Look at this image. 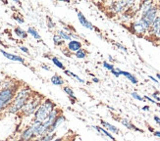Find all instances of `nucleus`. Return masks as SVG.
Here are the masks:
<instances>
[{
	"label": "nucleus",
	"mask_w": 160,
	"mask_h": 141,
	"mask_svg": "<svg viewBox=\"0 0 160 141\" xmlns=\"http://www.w3.org/2000/svg\"><path fill=\"white\" fill-rule=\"evenodd\" d=\"M19 88L18 82L12 80H4L0 88V114L9 108Z\"/></svg>",
	"instance_id": "nucleus-1"
},
{
	"label": "nucleus",
	"mask_w": 160,
	"mask_h": 141,
	"mask_svg": "<svg viewBox=\"0 0 160 141\" xmlns=\"http://www.w3.org/2000/svg\"><path fill=\"white\" fill-rule=\"evenodd\" d=\"M33 94L32 90L29 86H23L20 87L17 91V93L14 97V99L7 109V113L10 115H19L21 110L23 109L25 104L28 102V100L32 97Z\"/></svg>",
	"instance_id": "nucleus-2"
},
{
	"label": "nucleus",
	"mask_w": 160,
	"mask_h": 141,
	"mask_svg": "<svg viewBox=\"0 0 160 141\" xmlns=\"http://www.w3.org/2000/svg\"><path fill=\"white\" fill-rule=\"evenodd\" d=\"M55 108H56V106H55V104L51 100L43 99L41 101L40 105L38 106L36 113H34L32 122L41 123V124L44 123L47 119V118L50 116L51 113L54 111Z\"/></svg>",
	"instance_id": "nucleus-3"
},
{
	"label": "nucleus",
	"mask_w": 160,
	"mask_h": 141,
	"mask_svg": "<svg viewBox=\"0 0 160 141\" xmlns=\"http://www.w3.org/2000/svg\"><path fill=\"white\" fill-rule=\"evenodd\" d=\"M43 100V98L41 97L39 94H32V97L30 98L28 102L25 104V106L23 107V109L20 112V116L24 117V118H30V117H33L34 113L38 110V106L40 105L41 101Z\"/></svg>",
	"instance_id": "nucleus-4"
},
{
	"label": "nucleus",
	"mask_w": 160,
	"mask_h": 141,
	"mask_svg": "<svg viewBox=\"0 0 160 141\" xmlns=\"http://www.w3.org/2000/svg\"><path fill=\"white\" fill-rule=\"evenodd\" d=\"M149 29H150V27L147 23H144L142 19H138L132 24V31L138 35H142L144 33L148 32Z\"/></svg>",
	"instance_id": "nucleus-5"
},
{
	"label": "nucleus",
	"mask_w": 160,
	"mask_h": 141,
	"mask_svg": "<svg viewBox=\"0 0 160 141\" xmlns=\"http://www.w3.org/2000/svg\"><path fill=\"white\" fill-rule=\"evenodd\" d=\"M157 11H158V8L155 5H153L148 11H147L144 14H142L141 19L143 21L144 23H147L149 27H151V25L153 24L155 19L157 18Z\"/></svg>",
	"instance_id": "nucleus-6"
},
{
	"label": "nucleus",
	"mask_w": 160,
	"mask_h": 141,
	"mask_svg": "<svg viewBox=\"0 0 160 141\" xmlns=\"http://www.w3.org/2000/svg\"><path fill=\"white\" fill-rule=\"evenodd\" d=\"M135 3L132 1H116L111 3V10L114 13H121L128 7L134 5Z\"/></svg>",
	"instance_id": "nucleus-7"
},
{
	"label": "nucleus",
	"mask_w": 160,
	"mask_h": 141,
	"mask_svg": "<svg viewBox=\"0 0 160 141\" xmlns=\"http://www.w3.org/2000/svg\"><path fill=\"white\" fill-rule=\"evenodd\" d=\"M149 32L157 39H160V17H157L153 24L151 25Z\"/></svg>",
	"instance_id": "nucleus-8"
},
{
	"label": "nucleus",
	"mask_w": 160,
	"mask_h": 141,
	"mask_svg": "<svg viewBox=\"0 0 160 141\" xmlns=\"http://www.w3.org/2000/svg\"><path fill=\"white\" fill-rule=\"evenodd\" d=\"M65 121H66L65 117L62 114H59L57 116V118L55 119V121L53 122L52 125L50 126V129H49V132L48 133H55V130H56L60 125H62V124H63Z\"/></svg>",
	"instance_id": "nucleus-9"
},
{
	"label": "nucleus",
	"mask_w": 160,
	"mask_h": 141,
	"mask_svg": "<svg viewBox=\"0 0 160 141\" xmlns=\"http://www.w3.org/2000/svg\"><path fill=\"white\" fill-rule=\"evenodd\" d=\"M0 52H1V54L7 59H9L11 61L22 63V64H25V59L23 57H21V56H19V55H15V54H11L9 52H6L5 50H3V49H0Z\"/></svg>",
	"instance_id": "nucleus-10"
},
{
	"label": "nucleus",
	"mask_w": 160,
	"mask_h": 141,
	"mask_svg": "<svg viewBox=\"0 0 160 141\" xmlns=\"http://www.w3.org/2000/svg\"><path fill=\"white\" fill-rule=\"evenodd\" d=\"M77 15H78L79 22L81 23V25L83 27H86V29H88V30H94L95 29V27H93V25L90 23V22H88V21L87 20V18L85 17V15H83L82 12H78Z\"/></svg>",
	"instance_id": "nucleus-11"
},
{
	"label": "nucleus",
	"mask_w": 160,
	"mask_h": 141,
	"mask_svg": "<svg viewBox=\"0 0 160 141\" xmlns=\"http://www.w3.org/2000/svg\"><path fill=\"white\" fill-rule=\"evenodd\" d=\"M92 128L93 129H95L97 132L99 133L100 135H102V136H105V137L109 138L110 140H112V141H116L115 137H114L112 134H111V133H110L109 131H107L105 129H103L102 126H98V125H92Z\"/></svg>",
	"instance_id": "nucleus-12"
},
{
	"label": "nucleus",
	"mask_w": 160,
	"mask_h": 141,
	"mask_svg": "<svg viewBox=\"0 0 160 141\" xmlns=\"http://www.w3.org/2000/svg\"><path fill=\"white\" fill-rule=\"evenodd\" d=\"M100 124L102 125V128L103 129H105L107 131H109L110 133H114V134H119V129L117 128V126L113 125V124H111L110 123H107L105 121H100Z\"/></svg>",
	"instance_id": "nucleus-13"
},
{
	"label": "nucleus",
	"mask_w": 160,
	"mask_h": 141,
	"mask_svg": "<svg viewBox=\"0 0 160 141\" xmlns=\"http://www.w3.org/2000/svg\"><path fill=\"white\" fill-rule=\"evenodd\" d=\"M67 49L69 51L71 52H77L79 50L82 49V43L79 40H71L68 42V45H67Z\"/></svg>",
	"instance_id": "nucleus-14"
},
{
	"label": "nucleus",
	"mask_w": 160,
	"mask_h": 141,
	"mask_svg": "<svg viewBox=\"0 0 160 141\" xmlns=\"http://www.w3.org/2000/svg\"><path fill=\"white\" fill-rule=\"evenodd\" d=\"M120 123H121L124 126H126V128H127L128 129H132V130L138 131V132H143L142 129L137 128V126H136L135 124H132L128 119H120Z\"/></svg>",
	"instance_id": "nucleus-15"
},
{
	"label": "nucleus",
	"mask_w": 160,
	"mask_h": 141,
	"mask_svg": "<svg viewBox=\"0 0 160 141\" xmlns=\"http://www.w3.org/2000/svg\"><path fill=\"white\" fill-rule=\"evenodd\" d=\"M118 70V73H119V75H124V76H126L127 79L132 82V83H134V84H137L138 83V80H137V77L135 76V75H133L132 74H130V73H128V72H124V70H120V69H117Z\"/></svg>",
	"instance_id": "nucleus-16"
},
{
	"label": "nucleus",
	"mask_w": 160,
	"mask_h": 141,
	"mask_svg": "<svg viewBox=\"0 0 160 141\" xmlns=\"http://www.w3.org/2000/svg\"><path fill=\"white\" fill-rule=\"evenodd\" d=\"M153 5L154 4L152 1H143V2H142L141 6H140V11L142 13V14H144L147 11H148Z\"/></svg>",
	"instance_id": "nucleus-17"
},
{
	"label": "nucleus",
	"mask_w": 160,
	"mask_h": 141,
	"mask_svg": "<svg viewBox=\"0 0 160 141\" xmlns=\"http://www.w3.org/2000/svg\"><path fill=\"white\" fill-rule=\"evenodd\" d=\"M63 90H64V92L68 95V97L70 98V100L72 101V104H74V102L77 100V98H76V95L74 93L73 89L71 87H69V86H64Z\"/></svg>",
	"instance_id": "nucleus-18"
},
{
	"label": "nucleus",
	"mask_w": 160,
	"mask_h": 141,
	"mask_svg": "<svg viewBox=\"0 0 160 141\" xmlns=\"http://www.w3.org/2000/svg\"><path fill=\"white\" fill-rule=\"evenodd\" d=\"M14 32H15V34L21 39H26L28 37V32L24 31L23 29H21L20 27H15V29H14Z\"/></svg>",
	"instance_id": "nucleus-19"
},
{
	"label": "nucleus",
	"mask_w": 160,
	"mask_h": 141,
	"mask_svg": "<svg viewBox=\"0 0 160 141\" xmlns=\"http://www.w3.org/2000/svg\"><path fill=\"white\" fill-rule=\"evenodd\" d=\"M27 32H28V34L32 35V36L34 39H37V40H40V39H41V36L39 35L38 32L36 29H34V27H29V29H28Z\"/></svg>",
	"instance_id": "nucleus-20"
},
{
	"label": "nucleus",
	"mask_w": 160,
	"mask_h": 141,
	"mask_svg": "<svg viewBox=\"0 0 160 141\" xmlns=\"http://www.w3.org/2000/svg\"><path fill=\"white\" fill-rule=\"evenodd\" d=\"M50 80H51L52 84H54V85H63V83H64V80L62 79L59 75H54L51 77Z\"/></svg>",
	"instance_id": "nucleus-21"
},
{
	"label": "nucleus",
	"mask_w": 160,
	"mask_h": 141,
	"mask_svg": "<svg viewBox=\"0 0 160 141\" xmlns=\"http://www.w3.org/2000/svg\"><path fill=\"white\" fill-rule=\"evenodd\" d=\"M57 32H58L57 34H58L59 36H60L62 39H63L64 41H65V40H68V41H71V40H72V38H71V36H70V34H69L67 32L61 30V31H58Z\"/></svg>",
	"instance_id": "nucleus-22"
},
{
	"label": "nucleus",
	"mask_w": 160,
	"mask_h": 141,
	"mask_svg": "<svg viewBox=\"0 0 160 141\" xmlns=\"http://www.w3.org/2000/svg\"><path fill=\"white\" fill-rule=\"evenodd\" d=\"M51 61H52L53 64H54L55 66H56L57 68H59L60 70H65L64 65L62 64V62H61L57 57H52V58H51Z\"/></svg>",
	"instance_id": "nucleus-23"
},
{
	"label": "nucleus",
	"mask_w": 160,
	"mask_h": 141,
	"mask_svg": "<svg viewBox=\"0 0 160 141\" xmlns=\"http://www.w3.org/2000/svg\"><path fill=\"white\" fill-rule=\"evenodd\" d=\"M53 42H54V44L57 46H62L64 44V40L62 39L58 34H55L53 36Z\"/></svg>",
	"instance_id": "nucleus-24"
},
{
	"label": "nucleus",
	"mask_w": 160,
	"mask_h": 141,
	"mask_svg": "<svg viewBox=\"0 0 160 141\" xmlns=\"http://www.w3.org/2000/svg\"><path fill=\"white\" fill-rule=\"evenodd\" d=\"M64 73H65L66 75H72V76L74 77V79H76V80H78L79 82H81V83H85V80H82V79H81V77H80L78 75H76V74L72 73L71 70H66Z\"/></svg>",
	"instance_id": "nucleus-25"
},
{
	"label": "nucleus",
	"mask_w": 160,
	"mask_h": 141,
	"mask_svg": "<svg viewBox=\"0 0 160 141\" xmlns=\"http://www.w3.org/2000/svg\"><path fill=\"white\" fill-rule=\"evenodd\" d=\"M75 55L78 59H83V58H86V56H87V51L83 50V49H81V50L76 52Z\"/></svg>",
	"instance_id": "nucleus-26"
},
{
	"label": "nucleus",
	"mask_w": 160,
	"mask_h": 141,
	"mask_svg": "<svg viewBox=\"0 0 160 141\" xmlns=\"http://www.w3.org/2000/svg\"><path fill=\"white\" fill-rule=\"evenodd\" d=\"M13 19L18 22V24H24L25 23V20L24 18L22 17V15H20V14H15V15H13Z\"/></svg>",
	"instance_id": "nucleus-27"
},
{
	"label": "nucleus",
	"mask_w": 160,
	"mask_h": 141,
	"mask_svg": "<svg viewBox=\"0 0 160 141\" xmlns=\"http://www.w3.org/2000/svg\"><path fill=\"white\" fill-rule=\"evenodd\" d=\"M46 21H47V27H48V29H50V30L54 29V27H55V23L51 20V18L50 17H47L46 18Z\"/></svg>",
	"instance_id": "nucleus-28"
},
{
	"label": "nucleus",
	"mask_w": 160,
	"mask_h": 141,
	"mask_svg": "<svg viewBox=\"0 0 160 141\" xmlns=\"http://www.w3.org/2000/svg\"><path fill=\"white\" fill-rule=\"evenodd\" d=\"M103 67L105 68L106 70H110V72H112V70L115 69L112 64H110V63H107V62H103Z\"/></svg>",
	"instance_id": "nucleus-29"
},
{
	"label": "nucleus",
	"mask_w": 160,
	"mask_h": 141,
	"mask_svg": "<svg viewBox=\"0 0 160 141\" xmlns=\"http://www.w3.org/2000/svg\"><path fill=\"white\" fill-rule=\"evenodd\" d=\"M131 96L134 98V99H136V100H138V101H142L143 100V98L138 94V93H137V92H132L131 93Z\"/></svg>",
	"instance_id": "nucleus-30"
},
{
	"label": "nucleus",
	"mask_w": 160,
	"mask_h": 141,
	"mask_svg": "<svg viewBox=\"0 0 160 141\" xmlns=\"http://www.w3.org/2000/svg\"><path fill=\"white\" fill-rule=\"evenodd\" d=\"M19 48H20V50H21V51H23L24 53H26V54H30L29 48H28V47H26V46H23V45H21V46H19Z\"/></svg>",
	"instance_id": "nucleus-31"
},
{
	"label": "nucleus",
	"mask_w": 160,
	"mask_h": 141,
	"mask_svg": "<svg viewBox=\"0 0 160 141\" xmlns=\"http://www.w3.org/2000/svg\"><path fill=\"white\" fill-rule=\"evenodd\" d=\"M143 98H144L145 100H148V101H149V102H151V103H153V104H156L157 106H159V107H160V104H159V103H157L156 101H154L153 99H151L150 97H148V96H147V95H145V96H144Z\"/></svg>",
	"instance_id": "nucleus-32"
},
{
	"label": "nucleus",
	"mask_w": 160,
	"mask_h": 141,
	"mask_svg": "<svg viewBox=\"0 0 160 141\" xmlns=\"http://www.w3.org/2000/svg\"><path fill=\"white\" fill-rule=\"evenodd\" d=\"M115 46L119 48L120 50H123L124 52H127V48L125 47L124 45H122V44H120V43H115Z\"/></svg>",
	"instance_id": "nucleus-33"
},
{
	"label": "nucleus",
	"mask_w": 160,
	"mask_h": 141,
	"mask_svg": "<svg viewBox=\"0 0 160 141\" xmlns=\"http://www.w3.org/2000/svg\"><path fill=\"white\" fill-rule=\"evenodd\" d=\"M159 95V92H158V91H157V92H154L153 94H152V97H153V100L154 101H160V97L158 96Z\"/></svg>",
	"instance_id": "nucleus-34"
},
{
	"label": "nucleus",
	"mask_w": 160,
	"mask_h": 141,
	"mask_svg": "<svg viewBox=\"0 0 160 141\" xmlns=\"http://www.w3.org/2000/svg\"><path fill=\"white\" fill-rule=\"evenodd\" d=\"M111 73H112L116 77H119V76H120V75H119V73H118V70H117V69H114Z\"/></svg>",
	"instance_id": "nucleus-35"
},
{
	"label": "nucleus",
	"mask_w": 160,
	"mask_h": 141,
	"mask_svg": "<svg viewBox=\"0 0 160 141\" xmlns=\"http://www.w3.org/2000/svg\"><path fill=\"white\" fill-rule=\"evenodd\" d=\"M153 119H154V122H155L157 124L160 125V118H159L158 116H154V117H153Z\"/></svg>",
	"instance_id": "nucleus-36"
},
{
	"label": "nucleus",
	"mask_w": 160,
	"mask_h": 141,
	"mask_svg": "<svg viewBox=\"0 0 160 141\" xmlns=\"http://www.w3.org/2000/svg\"><path fill=\"white\" fill-rule=\"evenodd\" d=\"M153 135H154V136H156V137H158V138H160V131H158V130H154V131H153Z\"/></svg>",
	"instance_id": "nucleus-37"
},
{
	"label": "nucleus",
	"mask_w": 160,
	"mask_h": 141,
	"mask_svg": "<svg viewBox=\"0 0 160 141\" xmlns=\"http://www.w3.org/2000/svg\"><path fill=\"white\" fill-rule=\"evenodd\" d=\"M148 77H149V79H150V80H151L152 81H154V82H157V83H158V80H156L154 76H152V75H149Z\"/></svg>",
	"instance_id": "nucleus-38"
},
{
	"label": "nucleus",
	"mask_w": 160,
	"mask_h": 141,
	"mask_svg": "<svg viewBox=\"0 0 160 141\" xmlns=\"http://www.w3.org/2000/svg\"><path fill=\"white\" fill-rule=\"evenodd\" d=\"M142 111L148 112L149 111V106H143V107H142Z\"/></svg>",
	"instance_id": "nucleus-39"
},
{
	"label": "nucleus",
	"mask_w": 160,
	"mask_h": 141,
	"mask_svg": "<svg viewBox=\"0 0 160 141\" xmlns=\"http://www.w3.org/2000/svg\"><path fill=\"white\" fill-rule=\"evenodd\" d=\"M41 68L44 69V70H50V68H49V67H47V66H45V65H41Z\"/></svg>",
	"instance_id": "nucleus-40"
},
{
	"label": "nucleus",
	"mask_w": 160,
	"mask_h": 141,
	"mask_svg": "<svg viewBox=\"0 0 160 141\" xmlns=\"http://www.w3.org/2000/svg\"><path fill=\"white\" fill-rule=\"evenodd\" d=\"M4 81V79H3V76L0 75V88H1V85H2V83Z\"/></svg>",
	"instance_id": "nucleus-41"
},
{
	"label": "nucleus",
	"mask_w": 160,
	"mask_h": 141,
	"mask_svg": "<svg viewBox=\"0 0 160 141\" xmlns=\"http://www.w3.org/2000/svg\"><path fill=\"white\" fill-rule=\"evenodd\" d=\"M92 81H93V82H96V83H97V82H99L98 79H96V77H93V79H92Z\"/></svg>",
	"instance_id": "nucleus-42"
},
{
	"label": "nucleus",
	"mask_w": 160,
	"mask_h": 141,
	"mask_svg": "<svg viewBox=\"0 0 160 141\" xmlns=\"http://www.w3.org/2000/svg\"><path fill=\"white\" fill-rule=\"evenodd\" d=\"M156 76H157V79H158V80H160V74H157Z\"/></svg>",
	"instance_id": "nucleus-43"
},
{
	"label": "nucleus",
	"mask_w": 160,
	"mask_h": 141,
	"mask_svg": "<svg viewBox=\"0 0 160 141\" xmlns=\"http://www.w3.org/2000/svg\"><path fill=\"white\" fill-rule=\"evenodd\" d=\"M0 43H1V38H0Z\"/></svg>",
	"instance_id": "nucleus-44"
}]
</instances>
